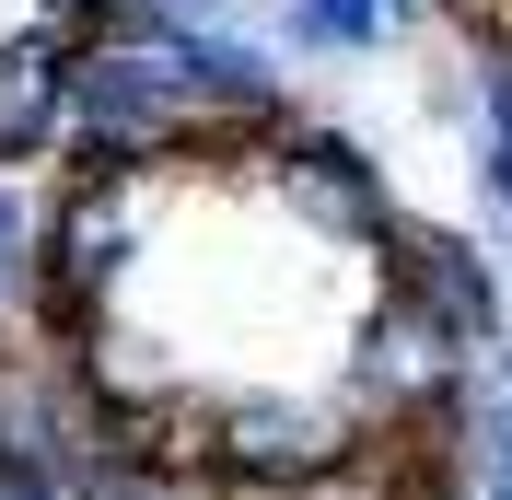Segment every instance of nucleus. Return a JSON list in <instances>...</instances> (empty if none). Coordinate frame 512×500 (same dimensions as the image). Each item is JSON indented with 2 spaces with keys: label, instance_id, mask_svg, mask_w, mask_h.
I'll return each instance as SVG.
<instances>
[{
  "label": "nucleus",
  "instance_id": "6e6552de",
  "mask_svg": "<svg viewBox=\"0 0 512 500\" xmlns=\"http://www.w3.org/2000/svg\"><path fill=\"white\" fill-rule=\"evenodd\" d=\"M396 24V0H291V35L303 47H373Z\"/></svg>",
  "mask_w": 512,
  "mask_h": 500
},
{
  "label": "nucleus",
  "instance_id": "0eeeda50",
  "mask_svg": "<svg viewBox=\"0 0 512 500\" xmlns=\"http://www.w3.org/2000/svg\"><path fill=\"white\" fill-rule=\"evenodd\" d=\"M59 128H70V47L59 35H12L0 47V163L47 152Z\"/></svg>",
  "mask_w": 512,
  "mask_h": 500
},
{
  "label": "nucleus",
  "instance_id": "1a4fd4ad",
  "mask_svg": "<svg viewBox=\"0 0 512 500\" xmlns=\"http://www.w3.org/2000/svg\"><path fill=\"white\" fill-rule=\"evenodd\" d=\"M35 268H47V233H35V210L12 187H0V291H24Z\"/></svg>",
  "mask_w": 512,
  "mask_h": 500
},
{
  "label": "nucleus",
  "instance_id": "423d86ee",
  "mask_svg": "<svg viewBox=\"0 0 512 500\" xmlns=\"http://www.w3.org/2000/svg\"><path fill=\"white\" fill-rule=\"evenodd\" d=\"M175 94H187V117L210 128H280V70L256 59L245 35H175Z\"/></svg>",
  "mask_w": 512,
  "mask_h": 500
},
{
  "label": "nucleus",
  "instance_id": "f8f14e48",
  "mask_svg": "<svg viewBox=\"0 0 512 500\" xmlns=\"http://www.w3.org/2000/svg\"><path fill=\"white\" fill-rule=\"evenodd\" d=\"M47 12H59V24H82V35H94V12H105V0H47Z\"/></svg>",
  "mask_w": 512,
  "mask_h": 500
},
{
  "label": "nucleus",
  "instance_id": "7ed1b4c3",
  "mask_svg": "<svg viewBox=\"0 0 512 500\" xmlns=\"http://www.w3.org/2000/svg\"><path fill=\"white\" fill-rule=\"evenodd\" d=\"M140 256V175H94V187L59 198V233H47V326H94V303L117 291V268Z\"/></svg>",
  "mask_w": 512,
  "mask_h": 500
},
{
  "label": "nucleus",
  "instance_id": "9d476101",
  "mask_svg": "<svg viewBox=\"0 0 512 500\" xmlns=\"http://www.w3.org/2000/svg\"><path fill=\"white\" fill-rule=\"evenodd\" d=\"M489 187L512 198V59L489 70Z\"/></svg>",
  "mask_w": 512,
  "mask_h": 500
},
{
  "label": "nucleus",
  "instance_id": "39448f33",
  "mask_svg": "<svg viewBox=\"0 0 512 500\" xmlns=\"http://www.w3.org/2000/svg\"><path fill=\"white\" fill-rule=\"evenodd\" d=\"M384 291H408L419 314H443L466 349L501 338V280H489V256L466 233H443V221H396L384 233Z\"/></svg>",
  "mask_w": 512,
  "mask_h": 500
},
{
  "label": "nucleus",
  "instance_id": "9b49d317",
  "mask_svg": "<svg viewBox=\"0 0 512 500\" xmlns=\"http://www.w3.org/2000/svg\"><path fill=\"white\" fill-rule=\"evenodd\" d=\"M152 12H163V24H187V35H210V24H222V0H152Z\"/></svg>",
  "mask_w": 512,
  "mask_h": 500
},
{
  "label": "nucleus",
  "instance_id": "f257e3e1",
  "mask_svg": "<svg viewBox=\"0 0 512 500\" xmlns=\"http://www.w3.org/2000/svg\"><path fill=\"white\" fill-rule=\"evenodd\" d=\"M361 466V419L326 396H233L210 407V477L222 489H268V500H303L326 477Z\"/></svg>",
  "mask_w": 512,
  "mask_h": 500
},
{
  "label": "nucleus",
  "instance_id": "f03ea898",
  "mask_svg": "<svg viewBox=\"0 0 512 500\" xmlns=\"http://www.w3.org/2000/svg\"><path fill=\"white\" fill-rule=\"evenodd\" d=\"M350 384L384 419H443V407H466V338H454L443 314H419L408 291H373L361 349H350Z\"/></svg>",
  "mask_w": 512,
  "mask_h": 500
},
{
  "label": "nucleus",
  "instance_id": "20e7f679",
  "mask_svg": "<svg viewBox=\"0 0 512 500\" xmlns=\"http://www.w3.org/2000/svg\"><path fill=\"white\" fill-rule=\"evenodd\" d=\"M268 187H280L291 210L315 221V233H361V245H384V233H396L384 163L361 152L350 128H280V152H268Z\"/></svg>",
  "mask_w": 512,
  "mask_h": 500
}]
</instances>
